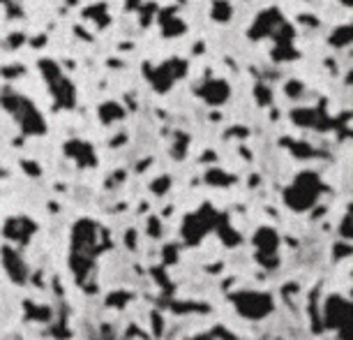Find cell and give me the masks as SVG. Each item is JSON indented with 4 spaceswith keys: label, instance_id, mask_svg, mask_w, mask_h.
Wrapping results in <instances>:
<instances>
[{
    "label": "cell",
    "instance_id": "obj_1",
    "mask_svg": "<svg viewBox=\"0 0 353 340\" xmlns=\"http://www.w3.org/2000/svg\"><path fill=\"white\" fill-rule=\"evenodd\" d=\"M104 236V229L97 222L84 218L76 220L72 227V252H70V269L74 273L76 282L84 285L88 275L95 271V257L107 245H99V238Z\"/></svg>",
    "mask_w": 353,
    "mask_h": 340
},
{
    "label": "cell",
    "instance_id": "obj_2",
    "mask_svg": "<svg viewBox=\"0 0 353 340\" xmlns=\"http://www.w3.org/2000/svg\"><path fill=\"white\" fill-rule=\"evenodd\" d=\"M0 107L5 109L12 116V121L19 125L21 135L37 137L47 132V121L39 114L37 104L33 100H28L26 95H21L14 88H3L0 90Z\"/></svg>",
    "mask_w": 353,
    "mask_h": 340
},
{
    "label": "cell",
    "instance_id": "obj_3",
    "mask_svg": "<svg viewBox=\"0 0 353 340\" xmlns=\"http://www.w3.org/2000/svg\"><path fill=\"white\" fill-rule=\"evenodd\" d=\"M42 79L47 84L51 98L56 100V109H74L76 107V86L72 84V79L63 72V67L58 65L53 58H39L37 63Z\"/></svg>",
    "mask_w": 353,
    "mask_h": 340
},
{
    "label": "cell",
    "instance_id": "obj_4",
    "mask_svg": "<svg viewBox=\"0 0 353 340\" xmlns=\"http://www.w3.org/2000/svg\"><path fill=\"white\" fill-rule=\"evenodd\" d=\"M321 192H323V183H321L319 174L314 172H302L293 178V183L284 190V204L291 211H309L312 206L319 201Z\"/></svg>",
    "mask_w": 353,
    "mask_h": 340
},
{
    "label": "cell",
    "instance_id": "obj_5",
    "mask_svg": "<svg viewBox=\"0 0 353 340\" xmlns=\"http://www.w3.org/2000/svg\"><path fill=\"white\" fill-rule=\"evenodd\" d=\"M229 301L233 303V308L238 310V315H242L245 319H263L275 310V301L268 292H254V289H242V292H233L229 296Z\"/></svg>",
    "mask_w": 353,
    "mask_h": 340
},
{
    "label": "cell",
    "instance_id": "obj_6",
    "mask_svg": "<svg viewBox=\"0 0 353 340\" xmlns=\"http://www.w3.org/2000/svg\"><path fill=\"white\" fill-rule=\"evenodd\" d=\"M219 220V213L210 204H203L196 213H190L182 224V238L190 245H199L201 238H205L210 232H215V224Z\"/></svg>",
    "mask_w": 353,
    "mask_h": 340
},
{
    "label": "cell",
    "instance_id": "obj_7",
    "mask_svg": "<svg viewBox=\"0 0 353 340\" xmlns=\"http://www.w3.org/2000/svg\"><path fill=\"white\" fill-rule=\"evenodd\" d=\"M143 70H146V74H148V81L153 84V88L159 90V93H167L178 79L185 77L187 63L182 61V58H171V61L162 63V65H157V67H150L148 63H146Z\"/></svg>",
    "mask_w": 353,
    "mask_h": 340
},
{
    "label": "cell",
    "instance_id": "obj_8",
    "mask_svg": "<svg viewBox=\"0 0 353 340\" xmlns=\"http://www.w3.org/2000/svg\"><path fill=\"white\" fill-rule=\"evenodd\" d=\"M351 310H353V306L348 298L337 296V294L328 296L323 303V310H321L323 326L325 329L339 331V333H346V326H348V322H351Z\"/></svg>",
    "mask_w": 353,
    "mask_h": 340
},
{
    "label": "cell",
    "instance_id": "obj_9",
    "mask_svg": "<svg viewBox=\"0 0 353 340\" xmlns=\"http://www.w3.org/2000/svg\"><path fill=\"white\" fill-rule=\"evenodd\" d=\"M252 243H254V255L256 261L265 269H275L279 261L277 250H279V236L273 227H261L259 232L252 236Z\"/></svg>",
    "mask_w": 353,
    "mask_h": 340
},
{
    "label": "cell",
    "instance_id": "obj_10",
    "mask_svg": "<svg viewBox=\"0 0 353 340\" xmlns=\"http://www.w3.org/2000/svg\"><path fill=\"white\" fill-rule=\"evenodd\" d=\"M37 222L28 215H12L5 220L3 224V236L12 243H19V245H28L33 241V236L37 234Z\"/></svg>",
    "mask_w": 353,
    "mask_h": 340
},
{
    "label": "cell",
    "instance_id": "obj_11",
    "mask_svg": "<svg viewBox=\"0 0 353 340\" xmlns=\"http://www.w3.org/2000/svg\"><path fill=\"white\" fill-rule=\"evenodd\" d=\"M194 93L210 107H222L229 98H231V86L219 77H205L203 81L194 86Z\"/></svg>",
    "mask_w": 353,
    "mask_h": 340
},
{
    "label": "cell",
    "instance_id": "obj_12",
    "mask_svg": "<svg viewBox=\"0 0 353 340\" xmlns=\"http://www.w3.org/2000/svg\"><path fill=\"white\" fill-rule=\"evenodd\" d=\"M0 257H3V269H5V273L10 275L12 282L14 285H26L28 282V278H30L28 264L24 261V257H21V252L16 250V248L3 245Z\"/></svg>",
    "mask_w": 353,
    "mask_h": 340
},
{
    "label": "cell",
    "instance_id": "obj_13",
    "mask_svg": "<svg viewBox=\"0 0 353 340\" xmlns=\"http://www.w3.org/2000/svg\"><path fill=\"white\" fill-rule=\"evenodd\" d=\"M63 150H65L67 158H70L72 162H74L76 167H81V169H93L95 164H97L95 148L86 139H70V141H65Z\"/></svg>",
    "mask_w": 353,
    "mask_h": 340
},
{
    "label": "cell",
    "instance_id": "obj_14",
    "mask_svg": "<svg viewBox=\"0 0 353 340\" xmlns=\"http://www.w3.org/2000/svg\"><path fill=\"white\" fill-rule=\"evenodd\" d=\"M291 118L296 125L302 127H321V130L330 127V118L325 116L323 109H296L291 114Z\"/></svg>",
    "mask_w": 353,
    "mask_h": 340
},
{
    "label": "cell",
    "instance_id": "obj_15",
    "mask_svg": "<svg viewBox=\"0 0 353 340\" xmlns=\"http://www.w3.org/2000/svg\"><path fill=\"white\" fill-rule=\"evenodd\" d=\"M159 28H162L164 37H178V35L185 33V24L173 14V7H169L159 14Z\"/></svg>",
    "mask_w": 353,
    "mask_h": 340
},
{
    "label": "cell",
    "instance_id": "obj_16",
    "mask_svg": "<svg viewBox=\"0 0 353 340\" xmlns=\"http://www.w3.org/2000/svg\"><path fill=\"white\" fill-rule=\"evenodd\" d=\"M97 116H99V123H102V125H113V123L125 118V109H122L118 102H104V104H99Z\"/></svg>",
    "mask_w": 353,
    "mask_h": 340
},
{
    "label": "cell",
    "instance_id": "obj_17",
    "mask_svg": "<svg viewBox=\"0 0 353 340\" xmlns=\"http://www.w3.org/2000/svg\"><path fill=\"white\" fill-rule=\"evenodd\" d=\"M215 232L219 234V238L224 241V245H238V243H240V234L229 224V218L226 215H222V213H219V220H217V224H215Z\"/></svg>",
    "mask_w": 353,
    "mask_h": 340
},
{
    "label": "cell",
    "instance_id": "obj_18",
    "mask_svg": "<svg viewBox=\"0 0 353 340\" xmlns=\"http://www.w3.org/2000/svg\"><path fill=\"white\" fill-rule=\"evenodd\" d=\"M205 183L213 185V187H229V185L236 183V176H231V174H226V172H222V169L213 167V169L205 172Z\"/></svg>",
    "mask_w": 353,
    "mask_h": 340
},
{
    "label": "cell",
    "instance_id": "obj_19",
    "mask_svg": "<svg viewBox=\"0 0 353 340\" xmlns=\"http://www.w3.org/2000/svg\"><path fill=\"white\" fill-rule=\"evenodd\" d=\"M24 310H26V317L33 322H49L51 319V308L47 306H37V303H24Z\"/></svg>",
    "mask_w": 353,
    "mask_h": 340
},
{
    "label": "cell",
    "instance_id": "obj_20",
    "mask_svg": "<svg viewBox=\"0 0 353 340\" xmlns=\"http://www.w3.org/2000/svg\"><path fill=\"white\" fill-rule=\"evenodd\" d=\"M210 16H213L217 24H226L231 19V5L226 0H215L213 7H210Z\"/></svg>",
    "mask_w": 353,
    "mask_h": 340
},
{
    "label": "cell",
    "instance_id": "obj_21",
    "mask_svg": "<svg viewBox=\"0 0 353 340\" xmlns=\"http://www.w3.org/2000/svg\"><path fill=\"white\" fill-rule=\"evenodd\" d=\"M84 14H86V19H95V24L97 26H107L109 24V14H107V5H104V3H97L95 7H88Z\"/></svg>",
    "mask_w": 353,
    "mask_h": 340
},
{
    "label": "cell",
    "instance_id": "obj_22",
    "mask_svg": "<svg viewBox=\"0 0 353 340\" xmlns=\"http://www.w3.org/2000/svg\"><path fill=\"white\" fill-rule=\"evenodd\" d=\"M187 144H190V137H187V135H182V132L173 135V146H171V155H173V158H176V160H182V158H185Z\"/></svg>",
    "mask_w": 353,
    "mask_h": 340
},
{
    "label": "cell",
    "instance_id": "obj_23",
    "mask_svg": "<svg viewBox=\"0 0 353 340\" xmlns=\"http://www.w3.org/2000/svg\"><path fill=\"white\" fill-rule=\"evenodd\" d=\"M351 37H353L351 26H342L339 30H335V33H333V37H330V44H333V47H346V44L351 42Z\"/></svg>",
    "mask_w": 353,
    "mask_h": 340
},
{
    "label": "cell",
    "instance_id": "obj_24",
    "mask_svg": "<svg viewBox=\"0 0 353 340\" xmlns=\"http://www.w3.org/2000/svg\"><path fill=\"white\" fill-rule=\"evenodd\" d=\"M132 296H134L132 292H113V294H109L107 306H118V308H122L125 303L132 301Z\"/></svg>",
    "mask_w": 353,
    "mask_h": 340
},
{
    "label": "cell",
    "instance_id": "obj_25",
    "mask_svg": "<svg viewBox=\"0 0 353 340\" xmlns=\"http://www.w3.org/2000/svg\"><path fill=\"white\" fill-rule=\"evenodd\" d=\"M169 187H171V178H169V176H159V178H155V181L150 183V190H153L157 197L167 195Z\"/></svg>",
    "mask_w": 353,
    "mask_h": 340
},
{
    "label": "cell",
    "instance_id": "obj_26",
    "mask_svg": "<svg viewBox=\"0 0 353 340\" xmlns=\"http://www.w3.org/2000/svg\"><path fill=\"white\" fill-rule=\"evenodd\" d=\"M194 338H236V335H233L229 329H224V326H213V329H210V331H205V333L194 335Z\"/></svg>",
    "mask_w": 353,
    "mask_h": 340
},
{
    "label": "cell",
    "instance_id": "obj_27",
    "mask_svg": "<svg viewBox=\"0 0 353 340\" xmlns=\"http://www.w3.org/2000/svg\"><path fill=\"white\" fill-rule=\"evenodd\" d=\"M254 93H256V102L261 104V107H268L270 102H273V98H270V88L268 86H263V84H259L254 88Z\"/></svg>",
    "mask_w": 353,
    "mask_h": 340
},
{
    "label": "cell",
    "instance_id": "obj_28",
    "mask_svg": "<svg viewBox=\"0 0 353 340\" xmlns=\"http://www.w3.org/2000/svg\"><path fill=\"white\" fill-rule=\"evenodd\" d=\"M284 90H286L288 98H298V95H302V90H305V86L300 84V81H288L286 86H284Z\"/></svg>",
    "mask_w": 353,
    "mask_h": 340
},
{
    "label": "cell",
    "instance_id": "obj_29",
    "mask_svg": "<svg viewBox=\"0 0 353 340\" xmlns=\"http://www.w3.org/2000/svg\"><path fill=\"white\" fill-rule=\"evenodd\" d=\"M3 74H5V79H16V77L26 74V67H21V65H7V67H3Z\"/></svg>",
    "mask_w": 353,
    "mask_h": 340
},
{
    "label": "cell",
    "instance_id": "obj_30",
    "mask_svg": "<svg viewBox=\"0 0 353 340\" xmlns=\"http://www.w3.org/2000/svg\"><path fill=\"white\" fill-rule=\"evenodd\" d=\"M21 44H26V35H21V33H14V35H10V37H7L5 47H7V49H19Z\"/></svg>",
    "mask_w": 353,
    "mask_h": 340
},
{
    "label": "cell",
    "instance_id": "obj_31",
    "mask_svg": "<svg viewBox=\"0 0 353 340\" xmlns=\"http://www.w3.org/2000/svg\"><path fill=\"white\" fill-rule=\"evenodd\" d=\"M339 234H342L344 238H351V236H353V229H351V211H348V213L344 215V220H342V229H339Z\"/></svg>",
    "mask_w": 353,
    "mask_h": 340
},
{
    "label": "cell",
    "instance_id": "obj_32",
    "mask_svg": "<svg viewBox=\"0 0 353 340\" xmlns=\"http://www.w3.org/2000/svg\"><path fill=\"white\" fill-rule=\"evenodd\" d=\"M148 224H150V227H148V234H150V236L157 238L159 234H162V222H159V218H150V220H148Z\"/></svg>",
    "mask_w": 353,
    "mask_h": 340
},
{
    "label": "cell",
    "instance_id": "obj_33",
    "mask_svg": "<svg viewBox=\"0 0 353 340\" xmlns=\"http://www.w3.org/2000/svg\"><path fill=\"white\" fill-rule=\"evenodd\" d=\"M21 167H24V172H28L30 176H39V164L37 162H30V160H24V162H21Z\"/></svg>",
    "mask_w": 353,
    "mask_h": 340
},
{
    "label": "cell",
    "instance_id": "obj_34",
    "mask_svg": "<svg viewBox=\"0 0 353 340\" xmlns=\"http://www.w3.org/2000/svg\"><path fill=\"white\" fill-rule=\"evenodd\" d=\"M153 331H155V335H162V331H164V322L159 315H153Z\"/></svg>",
    "mask_w": 353,
    "mask_h": 340
},
{
    "label": "cell",
    "instance_id": "obj_35",
    "mask_svg": "<svg viewBox=\"0 0 353 340\" xmlns=\"http://www.w3.org/2000/svg\"><path fill=\"white\" fill-rule=\"evenodd\" d=\"M134 333H136V338H148V335H146L139 326H130V329H127V338H134Z\"/></svg>",
    "mask_w": 353,
    "mask_h": 340
},
{
    "label": "cell",
    "instance_id": "obj_36",
    "mask_svg": "<svg viewBox=\"0 0 353 340\" xmlns=\"http://www.w3.org/2000/svg\"><path fill=\"white\" fill-rule=\"evenodd\" d=\"M346 255H351L348 245H335V257H346Z\"/></svg>",
    "mask_w": 353,
    "mask_h": 340
},
{
    "label": "cell",
    "instance_id": "obj_37",
    "mask_svg": "<svg viewBox=\"0 0 353 340\" xmlns=\"http://www.w3.org/2000/svg\"><path fill=\"white\" fill-rule=\"evenodd\" d=\"M134 238H136V229H130V232H127V248H130V250H134Z\"/></svg>",
    "mask_w": 353,
    "mask_h": 340
},
{
    "label": "cell",
    "instance_id": "obj_38",
    "mask_svg": "<svg viewBox=\"0 0 353 340\" xmlns=\"http://www.w3.org/2000/svg\"><path fill=\"white\" fill-rule=\"evenodd\" d=\"M3 176H7V172H5L3 167H0V178H3Z\"/></svg>",
    "mask_w": 353,
    "mask_h": 340
},
{
    "label": "cell",
    "instance_id": "obj_39",
    "mask_svg": "<svg viewBox=\"0 0 353 340\" xmlns=\"http://www.w3.org/2000/svg\"><path fill=\"white\" fill-rule=\"evenodd\" d=\"M70 5H74V0H70Z\"/></svg>",
    "mask_w": 353,
    "mask_h": 340
}]
</instances>
